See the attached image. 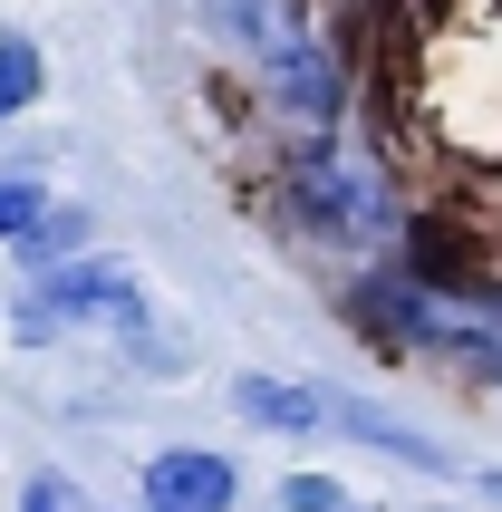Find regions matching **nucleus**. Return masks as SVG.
<instances>
[{"label": "nucleus", "mask_w": 502, "mask_h": 512, "mask_svg": "<svg viewBox=\"0 0 502 512\" xmlns=\"http://www.w3.org/2000/svg\"><path fill=\"white\" fill-rule=\"evenodd\" d=\"M329 416H338V426H348V435H367V445H387L396 464H416V474H454V455H445V445H425L416 426H396V416H377V406H367V397L329 406Z\"/></svg>", "instance_id": "obj_7"}, {"label": "nucleus", "mask_w": 502, "mask_h": 512, "mask_svg": "<svg viewBox=\"0 0 502 512\" xmlns=\"http://www.w3.org/2000/svg\"><path fill=\"white\" fill-rule=\"evenodd\" d=\"M29 97H39V49H29V39H0V126H10Z\"/></svg>", "instance_id": "obj_8"}, {"label": "nucleus", "mask_w": 502, "mask_h": 512, "mask_svg": "<svg viewBox=\"0 0 502 512\" xmlns=\"http://www.w3.org/2000/svg\"><path fill=\"white\" fill-rule=\"evenodd\" d=\"M78 232H87L78 213H68V203H49V213H39V223L20 232V252H29V261H49V252H68V242H78Z\"/></svg>", "instance_id": "obj_9"}, {"label": "nucleus", "mask_w": 502, "mask_h": 512, "mask_svg": "<svg viewBox=\"0 0 502 512\" xmlns=\"http://www.w3.org/2000/svg\"><path fill=\"white\" fill-rule=\"evenodd\" d=\"M232 406H242L251 426H271V435H309L319 416H329V397H309V387H280V377H232Z\"/></svg>", "instance_id": "obj_6"}, {"label": "nucleus", "mask_w": 502, "mask_h": 512, "mask_svg": "<svg viewBox=\"0 0 502 512\" xmlns=\"http://www.w3.org/2000/svg\"><path fill=\"white\" fill-rule=\"evenodd\" d=\"M280 512H358V503H348L329 474H290V484H280Z\"/></svg>", "instance_id": "obj_10"}, {"label": "nucleus", "mask_w": 502, "mask_h": 512, "mask_svg": "<svg viewBox=\"0 0 502 512\" xmlns=\"http://www.w3.org/2000/svg\"><path fill=\"white\" fill-rule=\"evenodd\" d=\"M20 512H87V493L68 484V474H29V493H20Z\"/></svg>", "instance_id": "obj_12"}, {"label": "nucleus", "mask_w": 502, "mask_h": 512, "mask_svg": "<svg viewBox=\"0 0 502 512\" xmlns=\"http://www.w3.org/2000/svg\"><path fill=\"white\" fill-rule=\"evenodd\" d=\"M145 319V290L136 271H116V261H68L39 281V300L20 310L29 339H49V329H136Z\"/></svg>", "instance_id": "obj_4"}, {"label": "nucleus", "mask_w": 502, "mask_h": 512, "mask_svg": "<svg viewBox=\"0 0 502 512\" xmlns=\"http://www.w3.org/2000/svg\"><path fill=\"white\" fill-rule=\"evenodd\" d=\"M203 20L271 78V97L300 116V126H338V107H348V68L329 58V39L309 29L300 0H203Z\"/></svg>", "instance_id": "obj_2"}, {"label": "nucleus", "mask_w": 502, "mask_h": 512, "mask_svg": "<svg viewBox=\"0 0 502 512\" xmlns=\"http://www.w3.org/2000/svg\"><path fill=\"white\" fill-rule=\"evenodd\" d=\"M39 213H49V194H39V184H0V242H20Z\"/></svg>", "instance_id": "obj_11"}, {"label": "nucleus", "mask_w": 502, "mask_h": 512, "mask_svg": "<svg viewBox=\"0 0 502 512\" xmlns=\"http://www.w3.org/2000/svg\"><path fill=\"white\" fill-rule=\"evenodd\" d=\"M232 493H242V474L213 445H174L145 464V512H232Z\"/></svg>", "instance_id": "obj_5"}, {"label": "nucleus", "mask_w": 502, "mask_h": 512, "mask_svg": "<svg viewBox=\"0 0 502 512\" xmlns=\"http://www.w3.org/2000/svg\"><path fill=\"white\" fill-rule=\"evenodd\" d=\"M290 213H300V232H319V242H387L396 232L387 174L367 165V155H348L329 126L290 145Z\"/></svg>", "instance_id": "obj_3"}, {"label": "nucleus", "mask_w": 502, "mask_h": 512, "mask_svg": "<svg viewBox=\"0 0 502 512\" xmlns=\"http://www.w3.org/2000/svg\"><path fill=\"white\" fill-rule=\"evenodd\" d=\"M406 87H416V116L435 126V145L502 155V0H425Z\"/></svg>", "instance_id": "obj_1"}]
</instances>
